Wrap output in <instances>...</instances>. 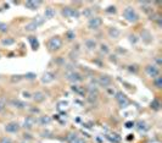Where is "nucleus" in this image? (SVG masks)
Instances as JSON below:
<instances>
[{"label": "nucleus", "instance_id": "1", "mask_svg": "<svg viewBox=\"0 0 162 143\" xmlns=\"http://www.w3.org/2000/svg\"><path fill=\"white\" fill-rule=\"evenodd\" d=\"M123 16H124V19L127 20L128 22H137L138 19H139V16L137 14V11L132 8V6H128V8H125L124 11H123Z\"/></svg>", "mask_w": 162, "mask_h": 143}, {"label": "nucleus", "instance_id": "2", "mask_svg": "<svg viewBox=\"0 0 162 143\" xmlns=\"http://www.w3.org/2000/svg\"><path fill=\"white\" fill-rule=\"evenodd\" d=\"M48 47H49V49H50L51 51L59 50V49L62 47V41H61V38L57 37V35H56V37L50 38L49 42H48Z\"/></svg>", "mask_w": 162, "mask_h": 143}, {"label": "nucleus", "instance_id": "3", "mask_svg": "<svg viewBox=\"0 0 162 143\" xmlns=\"http://www.w3.org/2000/svg\"><path fill=\"white\" fill-rule=\"evenodd\" d=\"M62 16L67 17V19H78L81 16L79 11L73 8H63L62 9Z\"/></svg>", "mask_w": 162, "mask_h": 143}, {"label": "nucleus", "instance_id": "4", "mask_svg": "<svg viewBox=\"0 0 162 143\" xmlns=\"http://www.w3.org/2000/svg\"><path fill=\"white\" fill-rule=\"evenodd\" d=\"M66 78L69 81V82H72V83H77V82H81V81H83V76L79 74V72H77V71H67L66 72Z\"/></svg>", "mask_w": 162, "mask_h": 143}, {"label": "nucleus", "instance_id": "5", "mask_svg": "<svg viewBox=\"0 0 162 143\" xmlns=\"http://www.w3.org/2000/svg\"><path fill=\"white\" fill-rule=\"evenodd\" d=\"M116 100H117V103H118V105L121 106V108H127V106L131 104L129 99L125 97L122 92H117L116 93Z\"/></svg>", "mask_w": 162, "mask_h": 143}, {"label": "nucleus", "instance_id": "6", "mask_svg": "<svg viewBox=\"0 0 162 143\" xmlns=\"http://www.w3.org/2000/svg\"><path fill=\"white\" fill-rule=\"evenodd\" d=\"M145 72L148 74V76L149 77H151V78H156L157 76H160V68H158V66H156V65H148L146 67H145Z\"/></svg>", "mask_w": 162, "mask_h": 143}, {"label": "nucleus", "instance_id": "7", "mask_svg": "<svg viewBox=\"0 0 162 143\" xmlns=\"http://www.w3.org/2000/svg\"><path fill=\"white\" fill-rule=\"evenodd\" d=\"M101 25H102V20L99 16H94L92 19H89V21H88V27L90 29H98Z\"/></svg>", "mask_w": 162, "mask_h": 143}, {"label": "nucleus", "instance_id": "8", "mask_svg": "<svg viewBox=\"0 0 162 143\" xmlns=\"http://www.w3.org/2000/svg\"><path fill=\"white\" fill-rule=\"evenodd\" d=\"M5 131L9 132V133H16V132H19L20 131V125L17 123V122H9L6 126H5Z\"/></svg>", "mask_w": 162, "mask_h": 143}, {"label": "nucleus", "instance_id": "9", "mask_svg": "<svg viewBox=\"0 0 162 143\" xmlns=\"http://www.w3.org/2000/svg\"><path fill=\"white\" fill-rule=\"evenodd\" d=\"M66 139H67L68 143H85V141H84L83 138H81L79 136H77V135L73 133V132L68 133V136L66 137Z\"/></svg>", "mask_w": 162, "mask_h": 143}, {"label": "nucleus", "instance_id": "10", "mask_svg": "<svg viewBox=\"0 0 162 143\" xmlns=\"http://www.w3.org/2000/svg\"><path fill=\"white\" fill-rule=\"evenodd\" d=\"M98 83L101 86V87H105V88H107L111 83H112V78L110 77V76H100L99 77V80H98Z\"/></svg>", "mask_w": 162, "mask_h": 143}, {"label": "nucleus", "instance_id": "11", "mask_svg": "<svg viewBox=\"0 0 162 143\" xmlns=\"http://www.w3.org/2000/svg\"><path fill=\"white\" fill-rule=\"evenodd\" d=\"M35 122H37L35 117H34V116H32V115H29V116H27V117L25 119L23 127H25V129H27V130H31V129L34 126V125H35Z\"/></svg>", "mask_w": 162, "mask_h": 143}, {"label": "nucleus", "instance_id": "12", "mask_svg": "<svg viewBox=\"0 0 162 143\" xmlns=\"http://www.w3.org/2000/svg\"><path fill=\"white\" fill-rule=\"evenodd\" d=\"M54 80H55V75H54L52 72H50V71H48V72H45L42 77V82L43 83H50L52 82Z\"/></svg>", "mask_w": 162, "mask_h": 143}, {"label": "nucleus", "instance_id": "13", "mask_svg": "<svg viewBox=\"0 0 162 143\" xmlns=\"http://www.w3.org/2000/svg\"><path fill=\"white\" fill-rule=\"evenodd\" d=\"M40 4H42V2H32V0H29V2L25 3V6L27 9H29V10H35Z\"/></svg>", "mask_w": 162, "mask_h": 143}, {"label": "nucleus", "instance_id": "14", "mask_svg": "<svg viewBox=\"0 0 162 143\" xmlns=\"http://www.w3.org/2000/svg\"><path fill=\"white\" fill-rule=\"evenodd\" d=\"M33 99L37 102V103H42V102H44L45 100V94L43 93V92H35V93H33Z\"/></svg>", "mask_w": 162, "mask_h": 143}, {"label": "nucleus", "instance_id": "15", "mask_svg": "<svg viewBox=\"0 0 162 143\" xmlns=\"http://www.w3.org/2000/svg\"><path fill=\"white\" fill-rule=\"evenodd\" d=\"M11 104H12L13 108H17V109H25L26 106H27V105H26L23 102L19 100V99H13V100L11 102Z\"/></svg>", "mask_w": 162, "mask_h": 143}, {"label": "nucleus", "instance_id": "16", "mask_svg": "<svg viewBox=\"0 0 162 143\" xmlns=\"http://www.w3.org/2000/svg\"><path fill=\"white\" fill-rule=\"evenodd\" d=\"M55 9H52V8H46L45 11H44V17L45 19H52L54 16H55Z\"/></svg>", "mask_w": 162, "mask_h": 143}, {"label": "nucleus", "instance_id": "17", "mask_svg": "<svg viewBox=\"0 0 162 143\" xmlns=\"http://www.w3.org/2000/svg\"><path fill=\"white\" fill-rule=\"evenodd\" d=\"M119 34H121V32H119L118 28H116V27L109 28V35H110L111 38H118V37H119Z\"/></svg>", "mask_w": 162, "mask_h": 143}, {"label": "nucleus", "instance_id": "18", "mask_svg": "<svg viewBox=\"0 0 162 143\" xmlns=\"http://www.w3.org/2000/svg\"><path fill=\"white\" fill-rule=\"evenodd\" d=\"M37 121H38L39 125H42V126H45V125H49V123L51 122V117L45 115V116H40Z\"/></svg>", "mask_w": 162, "mask_h": 143}, {"label": "nucleus", "instance_id": "19", "mask_svg": "<svg viewBox=\"0 0 162 143\" xmlns=\"http://www.w3.org/2000/svg\"><path fill=\"white\" fill-rule=\"evenodd\" d=\"M84 44H85V47H87L89 50H93V49L96 48V42H95V39H92V38L87 39Z\"/></svg>", "mask_w": 162, "mask_h": 143}, {"label": "nucleus", "instance_id": "20", "mask_svg": "<svg viewBox=\"0 0 162 143\" xmlns=\"http://www.w3.org/2000/svg\"><path fill=\"white\" fill-rule=\"evenodd\" d=\"M140 5H141V10H144L146 14H150V12H152V9H151V5H150V3H148V2H141L140 3Z\"/></svg>", "mask_w": 162, "mask_h": 143}, {"label": "nucleus", "instance_id": "21", "mask_svg": "<svg viewBox=\"0 0 162 143\" xmlns=\"http://www.w3.org/2000/svg\"><path fill=\"white\" fill-rule=\"evenodd\" d=\"M141 38H143V41L145 42V43H150V41H151V34L149 33V31H143Z\"/></svg>", "mask_w": 162, "mask_h": 143}, {"label": "nucleus", "instance_id": "22", "mask_svg": "<svg viewBox=\"0 0 162 143\" xmlns=\"http://www.w3.org/2000/svg\"><path fill=\"white\" fill-rule=\"evenodd\" d=\"M28 41L31 42L32 48H33L34 50H37V49L39 48V42H38V39L35 38V37H29V38H28Z\"/></svg>", "mask_w": 162, "mask_h": 143}, {"label": "nucleus", "instance_id": "23", "mask_svg": "<svg viewBox=\"0 0 162 143\" xmlns=\"http://www.w3.org/2000/svg\"><path fill=\"white\" fill-rule=\"evenodd\" d=\"M37 28H38V26L35 25L33 21H32V22H29L28 25H26V27H25V29H26L27 32H33V31H35Z\"/></svg>", "mask_w": 162, "mask_h": 143}, {"label": "nucleus", "instance_id": "24", "mask_svg": "<svg viewBox=\"0 0 162 143\" xmlns=\"http://www.w3.org/2000/svg\"><path fill=\"white\" fill-rule=\"evenodd\" d=\"M150 106H151V109H152V110H160V108H161V103H160L157 99H154V100L151 102Z\"/></svg>", "mask_w": 162, "mask_h": 143}, {"label": "nucleus", "instance_id": "25", "mask_svg": "<svg viewBox=\"0 0 162 143\" xmlns=\"http://www.w3.org/2000/svg\"><path fill=\"white\" fill-rule=\"evenodd\" d=\"M154 84L157 89H160L162 87V77L161 76H157L156 78H154Z\"/></svg>", "mask_w": 162, "mask_h": 143}, {"label": "nucleus", "instance_id": "26", "mask_svg": "<svg viewBox=\"0 0 162 143\" xmlns=\"http://www.w3.org/2000/svg\"><path fill=\"white\" fill-rule=\"evenodd\" d=\"M83 15L85 16V17H88V19H92V17H94V14H93V10L92 9H84V11H83Z\"/></svg>", "mask_w": 162, "mask_h": 143}, {"label": "nucleus", "instance_id": "27", "mask_svg": "<svg viewBox=\"0 0 162 143\" xmlns=\"http://www.w3.org/2000/svg\"><path fill=\"white\" fill-rule=\"evenodd\" d=\"M137 125H138V130H139V131H146V130H148L146 123L144 122V121H139Z\"/></svg>", "mask_w": 162, "mask_h": 143}, {"label": "nucleus", "instance_id": "28", "mask_svg": "<svg viewBox=\"0 0 162 143\" xmlns=\"http://www.w3.org/2000/svg\"><path fill=\"white\" fill-rule=\"evenodd\" d=\"M72 91L73 92H76V93H78V94H84V92H83V88L82 87H79V86H76V84H73L72 86Z\"/></svg>", "mask_w": 162, "mask_h": 143}, {"label": "nucleus", "instance_id": "29", "mask_svg": "<svg viewBox=\"0 0 162 143\" xmlns=\"http://www.w3.org/2000/svg\"><path fill=\"white\" fill-rule=\"evenodd\" d=\"M6 108V100L4 97H0V113L4 111Z\"/></svg>", "mask_w": 162, "mask_h": 143}, {"label": "nucleus", "instance_id": "30", "mask_svg": "<svg viewBox=\"0 0 162 143\" xmlns=\"http://www.w3.org/2000/svg\"><path fill=\"white\" fill-rule=\"evenodd\" d=\"M44 20H45V19H43L42 16H37V17H35V19L33 20V22H34L35 25H37V26H40V25H43V23H44Z\"/></svg>", "mask_w": 162, "mask_h": 143}, {"label": "nucleus", "instance_id": "31", "mask_svg": "<svg viewBox=\"0 0 162 143\" xmlns=\"http://www.w3.org/2000/svg\"><path fill=\"white\" fill-rule=\"evenodd\" d=\"M1 43H3L4 45H11V44H13V43H15V39H13L12 37H9V38L3 39V41H1Z\"/></svg>", "mask_w": 162, "mask_h": 143}, {"label": "nucleus", "instance_id": "32", "mask_svg": "<svg viewBox=\"0 0 162 143\" xmlns=\"http://www.w3.org/2000/svg\"><path fill=\"white\" fill-rule=\"evenodd\" d=\"M66 38H67L68 41H73V39L76 38L75 32H73V31H68V32H66Z\"/></svg>", "mask_w": 162, "mask_h": 143}, {"label": "nucleus", "instance_id": "33", "mask_svg": "<svg viewBox=\"0 0 162 143\" xmlns=\"http://www.w3.org/2000/svg\"><path fill=\"white\" fill-rule=\"evenodd\" d=\"M9 29V27H7V25L6 23H4V22H0V32H6Z\"/></svg>", "mask_w": 162, "mask_h": 143}, {"label": "nucleus", "instance_id": "34", "mask_svg": "<svg viewBox=\"0 0 162 143\" xmlns=\"http://www.w3.org/2000/svg\"><path fill=\"white\" fill-rule=\"evenodd\" d=\"M100 48H101V51H102V53H105V54H109V53H110L109 47L105 45V44H101V45H100Z\"/></svg>", "mask_w": 162, "mask_h": 143}, {"label": "nucleus", "instance_id": "35", "mask_svg": "<svg viewBox=\"0 0 162 143\" xmlns=\"http://www.w3.org/2000/svg\"><path fill=\"white\" fill-rule=\"evenodd\" d=\"M128 70L131 71V72H134V74H137L139 68H138V66H137V65H131V66L128 67Z\"/></svg>", "mask_w": 162, "mask_h": 143}, {"label": "nucleus", "instance_id": "36", "mask_svg": "<svg viewBox=\"0 0 162 143\" xmlns=\"http://www.w3.org/2000/svg\"><path fill=\"white\" fill-rule=\"evenodd\" d=\"M23 77L22 76H20V75H15V76H12V78H11V81L12 82H19V81H21Z\"/></svg>", "mask_w": 162, "mask_h": 143}, {"label": "nucleus", "instance_id": "37", "mask_svg": "<svg viewBox=\"0 0 162 143\" xmlns=\"http://www.w3.org/2000/svg\"><path fill=\"white\" fill-rule=\"evenodd\" d=\"M0 143H13L9 137H3L1 139H0Z\"/></svg>", "mask_w": 162, "mask_h": 143}, {"label": "nucleus", "instance_id": "38", "mask_svg": "<svg viewBox=\"0 0 162 143\" xmlns=\"http://www.w3.org/2000/svg\"><path fill=\"white\" fill-rule=\"evenodd\" d=\"M129 41H131V43L135 44V43L138 42V39H137V35H134V34H131V35H129Z\"/></svg>", "mask_w": 162, "mask_h": 143}, {"label": "nucleus", "instance_id": "39", "mask_svg": "<svg viewBox=\"0 0 162 143\" xmlns=\"http://www.w3.org/2000/svg\"><path fill=\"white\" fill-rule=\"evenodd\" d=\"M106 12H110V14L113 12V14H115V12H116V8H115V6H109V8L106 9Z\"/></svg>", "mask_w": 162, "mask_h": 143}, {"label": "nucleus", "instance_id": "40", "mask_svg": "<svg viewBox=\"0 0 162 143\" xmlns=\"http://www.w3.org/2000/svg\"><path fill=\"white\" fill-rule=\"evenodd\" d=\"M25 77H26L27 80H33V78H35V75H34V74H26Z\"/></svg>", "mask_w": 162, "mask_h": 143}, {"label": "nucleus", "instance_id": "41", "mask_svg": "<svg viewBox=\"0 0 162 143\" xmlns=\"http://www.w3.org/2000/svg\"><path fill=\"white\" fill-rule=\"evenodd\" d=\"M133 126H134V122H132V121L125 122V127H127V129H132Z\"/></svg>", "mask_w": 162, "mask_h": 143}, {"label": "nucleus", "instance_id": "42", "mask_svg": "<svg viewBox=\"0 0 162 143\" xmlns=\"http://www.w3.org/2000/svg\"><path fill=\"white\" fill-rule=\"evenodd\" d=\"M155 61H156V64H157L156 66H160V65H161V62H162V61H161V59H160V56H156Z\"/></svg>", "mask_w": 162, "mask_h": 143}, {"label": "nucleus", "instance_id": "43", "mask_svg": "<svg viewBox=\"0 0 162 143\" xmlns=\"http://www.w3.org/2000/svg\"><path fill=\"white\" fill-rule=\"evenodd\" d=\"M23 97H26V98H29V97H31V94H29L28 92H23Z\"/></svg>", "mask_w": 162, "mask_h": 143}, {"label": "nucleus", "instance_id": "44", "mask_svg": "<svg viewBox=\"0 0 162 143\" xmlns=\"http://www.w3.org/2000/svg\"><path fill=\"white\" fill-rule=\"evenodd\" d=\"M23 136H25V138H27V139H31V138H32V137H31V135H28V133H25Z\"/></svg>", "mask_w": 162, "mask_h": 143}, {"label": "nucleus", "instance_id": "45", "mask_svg": "<svg viewBox=\"0 0 162 143\" xmlns=\"http://www.w3.org/2000/svg\"><path fill=\"white\" fill-rule=\"evenodd\" d=\"M57 62L61 64V62H63V60H62V59H57ZM63 64H65V62H63Z\"/></svg>", "mask_w": 162, "mask_h": 143}]
</instances>
